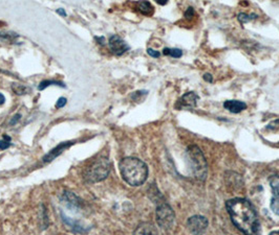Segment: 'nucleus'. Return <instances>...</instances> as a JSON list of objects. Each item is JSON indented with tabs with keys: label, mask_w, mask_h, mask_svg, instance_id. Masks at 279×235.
Here are the masks:
<instances>
[{
	"label": "nucleus",
	"mask_w": 279,
	"mask_h": 235,
	"mask_svg": "<svg viewBox=\"0 0 279 235\" xmlns=\"http://www.w3.org/2000/svg\"><path fill=\"white\" fill-rule=\"evenodd\" d=\"M20 117H21V115H20V114H17V115H15L14 117H13V119L11 120V125H15V123L18 122Z\"/></svg>",
	"instance_id": "b1692460"
},
{
	"label": "nucleus",
	"mask_w": 279,
	"mask_h": 235,
	"mask_svg": "<svg viewBox=\"0 0 279 235\" xmlns=\"http://www.w3.org/2000/svg\"><path fill=\"white\" fill-rule=\"evenodd\" d=\"M224 107L231 113H241L247 109V105L241 100H227V102H225Z\"/></svg>",
	"instance_id": "ddd939ff"
},
{
	"label": "nucleus",
	"mask_w": 279,
	"mask_h": 235,
	"mask_svg": "<svg viewBox=\"0 0 279 235\" xmlns=\"http://www.w3.org/2000/svg\"><path fill=\"white\" fill-rule=\"evenodd\" d=\"M270 184L273 190V198L271 201V209L276 216H279V176H273L270 180Z\"/></svg>",
	"instance_id": "6e6552de"
},
{
	"label": "nucleus",
	"mask_w": 279,
	"mask_h": 235,
	"mask_svg": "<svg viewBox=\"0 0 279 235\" xmlns=\"http://www.w3.org/2000/svg\"><path fill=\"white\" fill-rule=\"evenodd\" d=\"M193 15H194V12H193V9H192V8H189V9L187 10V12H186V14H185L186 18L193 17Z\"/></svg>",
	"instance_id": "5701e85b"
},
{
	"label": "nucleus",
	"mask_w": 279,
	"mask_h": 235,
	"mask_svg": "<svg viewBox=\"0 0 279 235\" xmlns=\"http://www.w3.org/2000/svg\"><path fill=\"white\" fill-rule=\"evenodd\" d=\"M52 85L60 86V87H62V88H65V85L62 82H58V80H48V79H45V80H42V82L39 84L38 89L39 90H44L45 88H48L49 86H52Z\"/></svg>",
	"instance_id": "dca6fc26"
},
{
	"label": "nucleus",
	"mask_w": 279,
	"mask_h": 235,
	"mask_svg": "<svg viewBox=\"0 0 279 235\" xmlns=\"http://www.w3.org/2000/svg\"><path fill=\"white\" fill-rule=\"evenodd\" d=\"M11 146V137L4 135L3 138L0 140V150H6Z\"/></svg>",
	"instance_id": "aec40b11"
},
{
	"label": "nucleus",
	"mask_w": 279,
	"mask_h": 235,
	"mask_svg": "<svg viewBox=\"0 0 279 235\" xmlns=\"http://www.w3.org/2000/svg\"><path fill=\"white\" fill-rule=\"evenodd\" d=\"M147 52H148V55L152 58H158L159 56H161V52L157 51V50H155V49H152V48H148L147 49Z\"/></svg>",
	"instance_id": "4be33fe9"
},
{
	"label": "nucleus",
	"mask_w": 279,
	"mask_h": 235,
	"mask_svg": "<svg viewBox=\"0 0 279 235\" xmlns=\"http://www.w3.org/2000/svg\"><path fill=\"white\" fill-rule=\"evenodd\" d=\"M163 53L165 56H170L172 58H181L183 51L178 48H164Z\"/></svg>",
	"instance_id": "f3484780"
},
{
	"label": "nucleus",
	"mask_w": 279,
	"mask_h": 235,
	"mask_svg": "<svg viewBox=\"0 0 279 235\" xmlns=\"http://www.w3.org/2000/svg\"><path fill=\"white\" fill-rule=\"evenodd\" d=\"M275 123H276V124H279V119H278V120H276V122H275Z\"/></svg>",
	"instance_id": "7c9ffc66"
},
{
	"label": "nucleus",
	"mask_w": 279,
	"mask_h": 235,
	"mask_svg": "<svg viewBox=\"0 0 279 235\" xmlns=\"http://www.w3.org/2000/svg\"><path fill=\"white\" fill-rule=\"evenodd\" d=\"M108 46L110 50L117 56H122L123 53L128 51L130 48L129 45L126 43L121 37H119L117 35H114L109 38Z\"/></svg>",
	"instance_id": "0eeeda50"
},
{
	"label": "nucleus",
	"mask_w": 279,
	"mask_h": 235,
	"mask_svg": "<svg viewBox=\"0 0 279 235\" xmlns=\"http://www.w3.org/2000/svg\"><path fill=\"white\" fill-rule=\"evenodd\" d=\"M255 17H257V16L254 15V14L248 15V14H244V13H241V14L238 15V20H239V21H241L243 24H244V23H248L249 21H251V20L255 19Z\"/></svg>",
	"instance_id": "a211bd4d"
},
{
	"label": "nucleus",
	"mask_w": 279,
	"mask_h": 235,
	"mask_svg": "<svg viewBox=\"0 0 279 235\" xmlns=\"http://www.w3.org/2000/svg\"><path fill=\"white\" fill-rule=\"evenodd\" d=\"M204 79L205 80H207V82H212V77H211V75H209V73H206V75L204 76Z\"/></svg>",
	"instance_id": "bb28decb"
},
{
	"label": "nucleus",
	"mask_w": 279,
	"mask_h": 235,
	"mask_svg": "<svg viewBox=\"0 0 279 235\" xmlns=\"http://www.w3.org/2000/svg\"><path fill=\"white\" fill-rule=\"evenodd\" d=\"M134 235H159V233L154 224L142 223L137 227Z\"/></svg>",
	"instance_id": "f8f14e48"
},
{
	"label": "nucleus",
	"mask_w": 279,
	"mask_h": 235,
	"mask_svg": "<svg viewBox=\"0 0 279 235\" xmlns=\"http://www.w3.org/2000/svg\"><path fill=\"white\" fill-rule=\"evenodd\" d=\"M110 164L107 158H99L84 172V179L88 183H97L103 181L109 174Z\"/></svg>",
	"instance_id": "20e7f679"
},
{
	"label": "nucleus",
	"mask_w": 279,
	"mask_h": 235,
	"mask_svg": "<svg viewBox=\"0 0 279 235\" xmlns=\"http://www.w3.org/2000/svg\"><path fill=\"white\" fill-rule=\"evenodd\" d=\"M12 90L14 91L18 95H22L26 92V87L23 85H20V84H13L12 85Z\"/></svg>",
	"instance_id": "6ab92c4d"
},
{
	"label": "nucleus",
	"mask_w": 279,
	"mask_h": 235,
	"mask_svg": "<svg viewBox=\"0 0 279 235\" xmlns=\"http://www.w3.org/2000/svg\"><path fill=\"white\" fill-rule=\"evenodd\" d=\"M5 102V97L2 93H0V105H3Z\"/></svg>",
	"instance_id": "cd10ccee"
},
{
	"label": "nucleus",
	"mask_w": 279,
	"mask_h": 235,
	"mask_svg": "<svg viewBox=\"0 0 279 235\" xmlns=\"http://www.w3.org/2000/svg\"><path fill=\"white\" fill-rule=\"evenodd\" d=\"M71 144H74V142H71V141L60 143L58 146L55 147V149H52L50 153L46 154V155L43 157V161L44 162H51V161H52L56 157H58L60 154H62L63 151H65L66 149H69Z\"/></svg>",
	"instance_id": "9b49d317"
},
{
	"label": "nucleus",
	"mask_w": 279,
	"mask_h": 235,
	"mask_svg": "<svg viewBox=\"0 0 279 235\" xmlns=\"http://www.w3.org/2000/svg\"><path fill=\"white\" fill-rule=\"evenodd\" d=\"M66 103H68V99H66L65 97H60V98L57 100V103H56V108H57V109L63 108V107L66 105Z\"/></svg>",
	"instance_id": "412c9836"
},
{
	"label": "nucleus",
	"mask_w": 279,
	"mask_h": 235,
	"mask_svg": "<svg viewBox=\"0 0 279 235\" xmlns=\"http://www.w3.org/2000/svg\"><path fill=\"white\" fill-rule=\"evenodd\" d=\"M187 156L190 170L194 178L199 181H205L206 177H207L208 166L201 149L196 145L189 146L187 150Z\"/></svg>",
	"instance_id": "7ed1b4c3"
},
{
	"label": "nucleus",
	"mask_w": 279,
	"mask_h": 235,
	"mask_svg": "<svg viewBox=\"0 0 279 235\" xmlns=\"http://www.w3.org/2000/svg\"><path fill=\"white\" fill-rule=\"evenodd\" d=\"M138 8H139L140 12H141L142 14H145V15H150V14H152V12H154V8H152L151 3L148 1L140 2L138 4Z\"/></svg>",
	"instance_id": "2eb2a0df"
},
{
	"label": "nucleus",
	"mask_w": 279,
	"mask_h": 235,
	"mask_svg": "<svg viewBox=\"0 0 279 235\" xmlns=\"http://www.w3.org/2000/svg\"><path fill=\"white\" fill-rule=\"evenodd\" d=\"M12 37H15V36H10L9 33L6 32H0V38H5V39H11Z\"/></svg>",
	"instance_id": "a878e982"
},
{
	"label": "nucleus",
	"mask_w": 279,
	"mask_h": 235,
	"mask_svg": "<svg viewBox=\"0 0 279 235\" xmlns=\"http://www.w3.org/2000/svg\"><path fill=\"white\" fill-rule=\"evenodd\" d=\"M187 227L194 235H203L208 227V219L202 216H194L188 219Z\"/></svg>",
	"instance_id": "423d86ee"
},
{
	"label": "nucleus",
	"mask_w": 279,
	"mask_h": 235,
	"mask_svg": "<svg viewBox=\"0 0 279 235\" xmlns=\"http://www.w3.org/2000/svg\"><path fill=\"white\" fill-rule=\"evenodd\" d=\"M61 200L66 206L70 208V209H79L82 204V200L70 191H64Z\"/></svg>",
	"instance_id": "9d476101"
},
{
	"label": "nucleus",
	"mask_w": 279,
	"mask_h": 235,
	"mask_svg": "<svg viewBox=\"0 0 279 235\" xmlns=\"http://www.w3.org/2000/svg\"><path fill=\"white\" fill-rule=\"evenodd\" d=\"M198 95L194 92H188L184 94V95L181 97V99L178 100V108H194L197 105L198 102Z\"/></svg>",
	"instance_id": "1a4fd4ad"
},
{
	"label": "nucleus",
	"mask_w": 279,
	"mask_h": 235,
	"mask_svg": "<svg viewBox=\"0 0 279 235\" xmlns=\"http://www.w3.org/2000/svg\"><path fill=\"white\" fill-rule=\"evenodd\" d=\"M119 169L122 178L130 186H140L147 180L148 167L145 162L138 158L127 157L122 159L119 164Z\"/></svg>",
	"instance_id": "f03ea898"
},
{
	"label": "nucleus",
	"mask_w": 279,
	"mask_h": 235,
	"mask_svg": "<svg viewBox=\"0 0 279 235\" xmlns=\"http://www.w3.org/2000/svg\"><path fill=\"white\" fill-rule=\"evenodd\" d=\"M157 3L158 4H166V3H167V1H163L162 2V1H159V0H157Z\"/></svg>",
	"instance_id": "c756f323"
},
{
	"label": "nucleus",
	"mask_w": 279,
	"mask_h": 235,
	"mask_svg": "<svg viewBox=\"0 0 279 235\" xmlns=\"http://www.w3.org/2000/svg\"><path fill=\"white\" fill-rule=\"evenodd\" d=\"M227 209L233 224L244 235H261L262 228L257 213L248 200H230L227 202Z\"/></svg>",
	"instance_id": "f257e3e1"
},
{
	"label": "nucleus",
	"mask_w": 279,
	"mask_h": 235,
	"mask_svg": "<svg viewBox=\"0 0 279 235\" xmlns=\"http://www.w3.org/2000/svg\"><path fill=\"white\" fill-rule=\"evenodd\" d=\"M270 235H279V230H278V231H274V232H272Z\"/></svg>",
	"instance_id": "c85d7f7f"
},
{
	"label": "nucleus",
	"mask_w": 279,
	"mask_h": 235,
	"mask_svg": "<svg viewBox=\"0 0 279 235\" xmlns=\"http://www.w3.org/2000/svg\"><path fill=\"white\" fill-rule=\"evenodd\" d=\"M61 217H62V219H63L64 223L68 226H70V228H72V230L74 231H76V232H84L85 231L84 228L80 225L78 221H76L74 219H70L69 217L64 216L63 212H61Z\"/></svg>",
	"instance_id": "4468645a"
},
{
	"label": "nucleus",
	"mask_w": 279,
	"mask_h": 235,
	"mask_svg": "<svg viewBox=\"0 0 279 235\" xmlns=\"http://www.w3.org/2000/svg\"><path fill=\"white\" fill-rule=\"evenodd\" d=\"M56 12H57V14L61 15L62 17H66V16H68V14H66V12H65L63 9H58Z\"/></svg>",
	"instance_id": "393cba45"
},
{
	"label": "nucleus",
	"mask_w": 279,
	"mask_h": 235,
	"mask_svg": "<svg viewBox=\"0 0 279 235\" xmlns=\"http://www.w3.org/2000/svg\"><path fill=\"white\" fill-rule=\"evenodd\" d=\"M157 203V221L158 226L163 229H170L174 221V212L168 203H166L162 199Z\"/></svg>",
	"instance_id": "39448f33"
}]
</instances>
